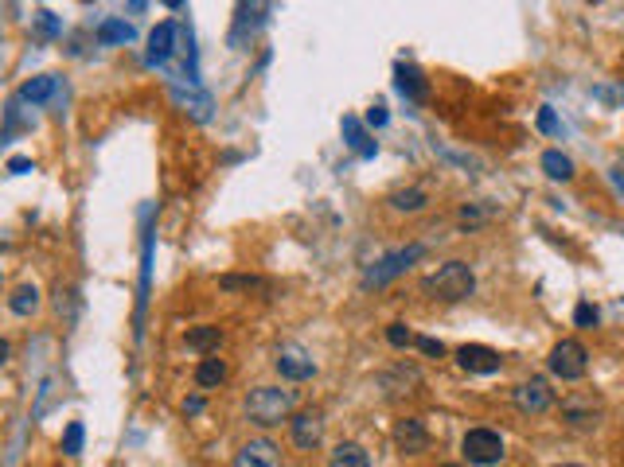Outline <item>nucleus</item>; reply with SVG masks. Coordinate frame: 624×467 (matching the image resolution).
<instances>
[{
  "instance_id": "nucleus-1",
  "label": "nucleus",
  "mask_w": 624,
  "mask_h": 467,
  "mask_svg": "<svg viewBox=\"0 0 624 467\" xmlns=\"http://www.w3.org/2000/svg\"><path fill=\"white\" fill-rule=\"evenodd\" d=\"M242 413L258 429H273L297 413V389L289 386H254L242 401Z\"/></svg>"
},
{
  "instance_id": "nucleus-2",
  "label": "nucleus",
  "mask_w": 624,
  "mask_h": 467,
  "mask_svg": "<svg viewBox=\"0 0 624 467\" xmlns=\"http://www.w3.org/2000/svg\"><path fill=\"white\" fill-rule=\"evenodd\" d=\"M476 288V276L472 269L464 265V261H449V265H441L438 273L426 281V292L438 300H469Z\"/></svg>"
},
{
  "instance_id": "nucleus-3",
  "label": "nucleus",
  "mask_w": 624,
  "mask_h": 467,
  "mask_svg": "<svg viewBox=\"0 0 624 467\" xmlns=\"http://www.w3.org/2000/svg\"><path fill=\"white\" fill-rule=\"evenodd\" d=\"M460 456L469 460L472 467H496L503 463V436L492 432V429H469L460 441Z\"/></svg>"
},
{
  "instance_id": "nucleus-4",
  "label": "nucleus",
  "mask_w": 624,
  "mask_h": 467,
  "mask_svg": "<svg viewBox=\"0 0 624 467\" xmlns=\"http://www.w3.org/2000/svg\"><path fill=\"white\" fill-rule=\"evenodd\" d=\"M546 367L555 378H562V382H582L586 370H589V350L577 339H562V343H555V350H550Z\"/></svg>"
},
{
  "instance_id": "nucleus-5",
  "label": "nucleus",
  "mask_w": 624,
  "mask_h": 467,
  "mask_svg": "<svg viewBox=\"0 0 624 467\" xmlns=\"http://www.w3.org/2000/svg\"><path fill=\"white\" fill-rule=\"evenodd\" d=\"M605 420V405L601 398H593V393H570V398L562 401V425L574 429V432H593L601 429Z\"/></svg>"
},
{
  "instance_id": "nucleus-6",
  "label": "nucleus",
  "mask_w": 624,
  "mask_h": 467,
  "mask_svg": "<svg viewBox=\"0 0 624 467\" xmlns=\"http://www.w3.org/2000/svg\"><path fill=\"white\" fill-rule=\"evenodd\" d=\"M289 441L297 451H316L324 444V413L321 409H297L289 417Z\"/></svg>"
},
{
  "instance_id": "nucleus-7",
  "label": "nucleus",
  "mask_w": 624,
  "mask_h": 467,
  "mask_svg": "<svg viewBox=\"0 0 624 467\" xmlns=\"http://www.w3.org/2000/svg\"><path fill=\"white\" fill-rule=\"evenodd\" d=\"M273 367H278L285 382H309L316 374V358H312V350H304L301 343H281L278 355H273Z\"/></svg>"
},
{
  "instance_id": "nucleus-8",
  "label": "nucleus",
  "mask_w": 624,
  "mask_h": 467,
  "mask_svg": "<svg viewBox=\"0 0 624 467\" xmlns=\"http://www.w3.org/2000/svg\"><path fill=\"white\" fill-rule=\"evenodd\" d=\"M422 254H426V245H418V242H414V245H406V250L386 254V257L379 261V265H375L367 276H363V285H367V288H383V285H390L398 273H406V269H410V265H414V261L422 257Z\"/></svg>"
},
{
  "instance_id": "nucleus-9",
  "label": "nucleus",
  "mask_w": 624,
  "mask_h": 467,
  "mask_svg": "<svg viewBox=\"0 0 624 467\" xmlns=\"http://www.w3.org/2000/svg\"><path fill=\"white\" fill-rule=\"evenodd\" d=\"M512 401H515L519 413H527V417H543L546 409L555 405V389H550L546 378H527L524 386H515Z\"/></svg>"
},
{
  "instance_id": "nucleus-10",
  "label": "nucleus",
  "mask_w": 624,
  "mask_h": 467,
  "mask_svg": "<svg viewBox=\"0 0 624 467\" xmlns=\"http://www.w3.org/2000/svg\"><path fill=\"white\" fill-rule=\"evenodd\" d=\"M235 467H285L281 463V448L270 441V436H254L246 441L235 456Z\"/></svg>"
},
{
  "instance_id": "nucleus-11",
  "label": "nucleus",
  "mask_w": 624,
  "mask_h": 467,
  "mask_svg": "<svg viewBox=\"0 0 624 467\" xmlns=\"http://www.w3.org/2000/svg\"><path fill=\"white\" fill-rule=\"evenodd\" d=\"M457 367L469 374H496L503 367V358H500V350H492L484 343H464L457 350Z\"/></svg>"
},
{
  "instance_id": "nucleus-12",
  "label": "nucleus",
  "mask_w": 624,
  "mask_h": 467,
  "mask_svg": "<svg viewBox=\"0 0 624 467\" xmlns=\"http://www.w3.org/2000/svg\"><path fill=\"white\" fill-rule=\"evenodd\" d=\"M395 444H398L402 456H422V451L429 448V432H426V425L418 417H402L395 425Z\"/></svg>"
},
{
  "instance_id": "nucleus-13",
  "label": "nucleus",
  "mask_w": 624,
  "mask_h": 467,
  "mask_svg": "<svg viewBox=\"0 0 624 467\" xmlns=\"http://www.w3.org/2000/svg\"><path fill=\"white\" fill-rule=\"evenodd\" d=\"M172 51H176V24L164 20V24H156L149 36V63H164Z\"/></svg>"
},
{
  "instance_id": "nucleus-14",
  "label": "nucleus",
  "mask_w": 624,
  "mask_h": 467,
  "mask_svg": "<svg viewBox=\"0 0 624 467\" xmlns=\"http://www.w3.org/2000/svg\"><path fill=\"white\" fill-rule=\"evenodd\" d=\"M184 343H187V350H199V355H215V350L223 347V327L199 324V327H192L184 335Z\"/></svg>"
},
{
  "instance_id": "nucleus-15",
  "label": "nucleus",
  "mask_w": 624,
  "mask_h": 467,
  "mask_svg": "<svg viewBox=\"0 0 624 467\" xmlns=\"http://www.w3.org/2000/svg\"><path fill=\"white\" fill-rule=\"evenodd\" d=\"M328 467H371V456H367V448H363V444H355V441H340L336 448H332Z\"/></svg>"
},
{
  "instance_id": "nucleus-16",
  "label": "nucleus",
  "mask_w": 624,
  "mask_h": 467,
  "mask_svg": "<svg viewBox=\"0 0 624 467\" xmlns=\"http://www.w3.org/2000/svg\"><path fill=\"white\" fill-rule=\"evenodd\" d=\"M227 374H230L227 362L215 358V355H207V358H203L199 367H196V386H199V389H215V386L227 382Z\"/></svg>"
},
{
  "instance_id": "nucleus-17",
  "label": "nucleus",
  "mask_w": 624,
  "mask_h": 467,
  "mask_svg": "<svg viewBox=\"0 0 624 467\" xmlns=\"http://www.w3.org/2000/svg\"><path fill=\"white\" fill-rule=\"evenodd\" d=\"M386 202L395 211H402V214H418V211L429 207V192H426V187H406V192H395Z\"/></svg>"
},
{
  "instance_id": "nucleus-18",
  "label": "nucleus",
  "mask_w": 624,
  "mask_h": 467,
  "mask_svg": "<svg viewBox=\"0 0 624 467\" xmlns=\"http://www.w3.org/2000/svg\"><path fill=\"white\" fill-rule=\"evenodd\" d=\"M36 308H39V288H36V285L12 288V296H8V312H12V316H32Z\"/></svg>"
},
{
  "instance_id": "nucleus-19",
  "label": "nucleus",
  "mask_w": 624,
  "mask_h": 467,
  "mask_svg": "<svg viewBox=\"0 0 624 467\" xmlns=\"http://www.w3.org/2000/svg\"><path fill=\"white\" fill-rule=\"evenodd\" d=\"M129 39H133V27H129L125 20H101L98 24V43H101V47H113V43H129Z\"/></svg>"
},
{
  "instance_id": "nucleus-20",
  "label": "nucleus",
  "mask_w": 624,
  "mask_h": 467,
  "mask_svg": "<svg viewBox=\"0 0 624 467\" xmlns=\"http://www.w3.org/2000/svg\"><path fill=\"white\" fill-rule=\"evenodd\" d=\"M543 171L550 175V180L566 183V180H574V160L562 156L558 149H550V152H543Z\"/></svg>"
},
{
  "instance_id": "nucleus-21",
  "label": "nucleus",
  "mask_w": 624,
  "mask_h": 467,
  "mask_svg": "<svg viewBox=\"0 0 624 467\" xmlns=\"http://www.w3.org/2000/svg\"><path fill=\"white\" fill-rule=\"evenodd\" d=\"M51 94H55V78H51V75H39V78H32V82H27L24 90H20L24 101H48Z\"/></svg>"
},
{
  "instance_id": "nucleus-22",
  "label": "nucleus",
  "mask_w": 624,
  "mask_h": 467,
  "mask_svg": "<svg viewBox=\"0 0 624 467\" xmlns=\"http://www.w3.org/2000/svg\"><path fill=\"white\" fill-rule=\"evenodd\" d=\"M488 218H492V207H464L457 214V226L460 230H476V226H484Z\"/></svg>"
},
{
  "instance_id": "nucleus-23",
  "label": "nucleus",
  "mask_w": 624,
  "mask_h": 467,
  "mask_svg": "<svg viewBox=\"0 0 624 467\" xmlns=\"http://www.w3.org/2000/svg\"><path fill=\"white\" fill-rule=\"evenodd\" d=\"M398 86H402V94H414V98L426 94V82H422V75H418L414 67H402L398 70Z\"/></svg>"
},
{
  "instance_id": "nucleus-24",
  "label": "nucleus",
  "mask_w": 624,
  "mask_h": 467,
  "mask_svg": "<svg viewBox=\"0 0 624 467\" xmlns=\"http://www.w3.org/2000/svg\"><path fill=\"white\" fill-rule=\"evenodd\" d=\"M344 129H347V137H352V149H355V152H363V156H371V152H375V144H367V137H363V129H359L355 117H347Z\"/></svg>"
},
{
  "instance_id": "nucleus-25",
  "label": "nucleus",
  "mask_w": 624,
  "mask_h": 467,
  "mask_svg": "<svg viewBox=\"0 0 624 467\" xmlns=\"http://www.w3.org/2000/svg\"><path fill=\"white\" fill-rule=\"evenodd\" d=\"M63 451H67V456H79V451H82V425H79V420H70V425H67Z\"/></svg>"
},
{
  "instance_id": "nucleus-26",
  "label": "nucleus",
  "mask_w": 624,
  "mask_h": 467,
  "mask_svg": "<svg viewBox=\"0 0 624 467\" xmlns=\"http://www.w3.org/2000/svg\"><path fill=\"white\" fill-rule=\"evenodd\" d=\"M386 343H390V347H410L414 335H410V327H406V324H390V327H386Z\"/></svg>"
},
{
  "instance_id": "nucleus-27",
  "label": "nucleus",
  "mask_w": 624,
  "mask_h": 467,
  "mask_svg": "<svg viewBox=\"0 0 624 467\" xmlns=\"http://www.w3.org/2000/svg\"><path fill=\"white\" fill-rule=\"evenodd\" d=\"M227 292L230 288H242V292H250V288H266L262 281H258V276H223V281H219Z\"/></svg>"
},
{
  "instance_id": "nucleus-28",
  "label": "nucleus",
  "mask_w": 624,
  "mask_h": 467,
  "mask_svg": "<svg viewBox=\"0 0 624 467\" xmlns=\"http://www.w3.org/2000/svg\"><path fill=\"white\" fill-rule=\"evenodd\" d=\"M418 343V350H422V355H429V358H441L445 355V343L441 339H429V335H422V339H414Z\"/></svg>"
},
{
  "instance_id": "nucleus-29",
  "label": "nucleus",
  "mask_w": 624,
  "mask_h": 467,
  "mask_svg": "<svg viewBox=\"0 0 624 467\" xmlns=\"http://www.w3.org/2000/svg\"><path fill=\"white\" fill-rule=\"evenodd\" d=\"M574 319H577V327H593L598 324V308H593V304H577Z\"/></svg>"
},
{
  "instance_id": "nucleus-30",
  "label": "nucleus",
  "mask_w": 624,
  "mask_h": 467,
  "mask_svg": "<svg viewBox=\"0 0 624 467\" xmlns=\"http://www.w3.org/2000/svg\"><path fill=\"white\" fill-rule=\"evenodd\" d=\"M27 168H32V160H27V156H12V160H8V171H12V175H20V171H27Z\"/></svg>"
},
{
  "instance_id": "nucleus-31",
  "label": "nucleus",
  "mask_w": 624,
  "mask_h": 467,
  "mask_svg": "<svg viewBox=\"0 0 624 467\" xmlns=\"http://www.w3.org/2000/svg\"><path fill=\"white\" fill-rule=\"evenodd\" d=\"M539 129H543V133H555V129H558V121H555V113H550V109L539 113Z\"/></svg>"
},
{
  "instance_id": "nucleus-32",
  "label": "nucleus",
  "mask_w": 624,
  "mask_h": 467,
  "mask_svg": "<svg viewBox=\"0 0 624 467\" xmlns=\"http://www.w3.org/2000/svg\"><path fill=\"white\" fill-rule=\"evenodd\" d=\"M367 121H371V125H386V106H375V109L367 113Z\"/></svg>"
},
{
  "instance_id": "nucleus-33",
  "label": "nucleus",
  "mask_w": 624,
  "mask_h": 467,
  "mask_svg": "<svg viewBox=\"0 0 624 467\" xmlns=\"http://www.w3.org/2000/svg\"><path fill=\"white\" fill-rule=\"evenodd\" d=\"M184 413H187V417L203 413V398H187V401H184Z\"/></svg>"
},
{
  "instance_id": "nucleus-34",
  "label": "nucleus",
  "mask_w": 624,
  "mask_h": 467,
  "mask_svg": "<svg viewBox=\"0 0 624 467\" xmlns=\"http://www.w3.org/2000/svg\"><path fill=\"white\" fill-rule=\"evenodd\" d=\"M8 355H12V347H8V339H0V367L8 362Z\"/></svg>"
},
{
  "instance_id": "nucleus-35",
  "label": "nucleus",
  "mask_w": 624,
  "mask_h": 467,
  "mask_svg": "<svg viewBox=\"0 0 624 467\" xmlns=\"http://www.w3.org/2000/svg\"><path fill=\"white\" fill-rule=\"evenodd\" d=\"M164 5H168V8H180V5H184V0H164Z\"/></svg>"
},
{
  "instance_id": "nucleus-36",
  "label": "nucleus",
  "mask_w": 624,
  "mask_h": 467,
  "mask_svg": "<svg viewBox=\"0 0 624 467\" xmlns=\"http://www.w3.org/2000/svg\"><path fill=\"white\" fill-rule=\"evenodd\" d=\"M558 467H586V463H558Z\"/></svg>"
},
{
  "instance_id": "nucleus-37",
  "label": "nucleus",
  "mask_w": 624,
  "mask_h": 467,
  "mask_svg": "<svg viewBox=\"0 0 624 467\" xmlns=\"http://www.w3.org/2000/svg\"><path fill=\"white\" fill-rule=\"evenodd\" d=\"M441 467H460V463H441Z\"/></svg>"
}]
</instances>
